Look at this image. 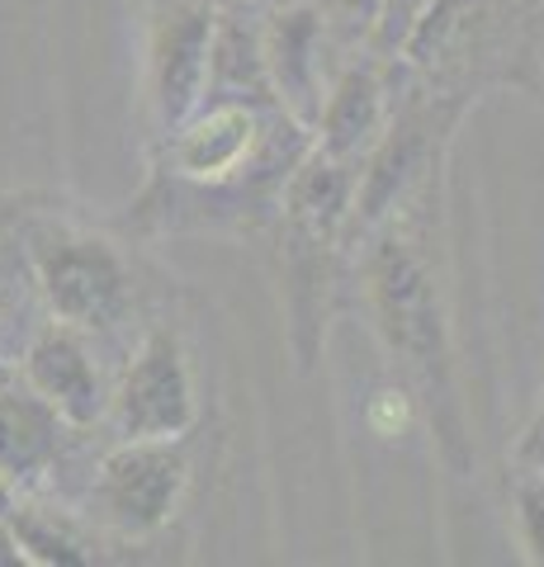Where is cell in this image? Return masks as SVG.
I'll return each mask as SVG.
<instances>
[{
	"instance_id": "6da1fadb",
	"label": "cell",
	"mask_w": 544,
	"mask_h": 567,
	"mask_svg": "<svg viewBox=\"0 0 544 567\" xmlns=\"http://www.w3.org/2000/svg\"><path fill=\"white\" fill-rule=\"evenodd\" d=\"M360 298L370 312V327L379 336L383 354L398 364L408 379L417 402L427 406L435 450L454 473H469V421L460 398V360H454V331L445 289L435 275L431 246L421 241L412 227L383 223L379 233L365 241L360 260Z\"/></svg>"
},
{
	"instance_id": "7a4b0ae2",
	"label": "cell",
	"mask_w": 544,
	"mask_h": 567,
	"mask_svg": "<svg viewBox=\"0 0 544 567\" xmlns=\"http://www.w3.org/2000/svg\"><path fill=\"white\" fill-rule=\"evenodd\" d=\"M360 166L308 147L304 162L289 171L285 194H279L275 233H279V293H285L289 317V350L298 369L322 360L327 341V279L337 260L356 204Z\"/></svg>"
},
{
	"instance_id": "3957f363",
	"label": "cell",
	"mask_w": 544,
	"mask_h": 567,
	"mask_svg": "<svg viewBox=\"0 0 544 567\" xmlns=\"http://www.w3.org/2000/svg\"><path fill=\"white\" fill-rule=\"evenodd\" d=\"M20 260L33 293L43 298L48 317H58V322H72L95 336L114 331L133 312L137 275L124 246L110 233H95L91 223H81L76 213L58 208L52 194L29 213Z\"/></svg>"
},
{
	"instance_id": "277c9868",
	"label": "cell",
	"mask_w": 544,
	"mask_h": 567,
	"mask_svg": "<svg viewBox=\"0 0 544 567\" xmlns=\"http://www.w3.org/2000/svg\"><path fill=\"white\" fill-rule=\"evenodd\" d=\"M114 440H185L199 425V383L185 336L171 322H152L129 350L110 388Z\"/></svg>"
},
{
	"instance_id": "5b68a950",
	"label": "cell",
	"mask_w": 544,
	"mask_h": 567,
	"mask_svg": "<svg viewBox=\"0 0 544 567\" xmlns=\"http://www.w3.org/2000/svg\"><path fill=\"white\" fill-rule=\"evenodd\" d=\"M294 128L304 123L285 110H260L247 100H199V110L162 137L156 171L185 185H223L256 171Z\"/></svg>"
},
{
	"instance_id": "8992f818",
	"label": "cell",
	"mask_w": 544,
	"mask_h": 567,
	"mask_svg": "<svg viewBox=\"0 0 544 567\" xmlns=\"http://www.w3.org/2000/svg\"><path fill=\"white\" fill-rule=\"evenodd\" d=\"M189 492L185 440H114L91 477V516L119 539H152Z\"/></svg>"
},
{
	"instance_id": "52a82bcc",
	"label": "cell",
	"mask_w": 544,
	"mask_h": 567,
	"mask_svg": "<svg viewBox=\"0 0 544 567\" xmlns=\"http://www.w3.org/2000/svg\"><path fill=\"white\" fill-rule=\"evenodd\" d=\"M214 33L218 10L208 0H162L152 10L143 43V104L156 142L199 110Z\"/></svg>"
},
{
	"instance_id": "ba28073f",
	"label": "cell",
	"mask_w": 544,
	"mask_h": 567,
	"mask_svg": "<svg viewBox=\"0 0 544 567\" xmlns=\"http://www.w3.org/2000/svg\"><path fill=\"white\" fill-rule=\"evenodd\" d=\"M327 39L331 24L322 6L294 0V6L270 10V20L260 24V52H266V71L275 85V100L289 118L312 128L327 100Z\"/></svg>"
},
{
	"instance_id": "9c48e42d",
	"label": "cell",
	"mask_w": 544,
	"mask_h": 567,
	"mask_svg": "<svg viewBox=\"0 0 544 567\" xmlns=\"http://www.w3.org/2000/svg\"><path fill=\"white\" fill-rule=\"evenodd\" d=\"M20 374L39 388L76 431L81 425H95L104 412H110V388H104L100 360L91 350V331H81L72 322L48 317V322L33 327L29 341H24Z\"/></svg>"
},
{
	"instance_id": "30bf717a",
	"label": "cell",
	"mask_w": 544,
	"mask_h": 567,
	"mask_svg": "<svg viewBox=\"0 0 544 567\" xmlns=\"http://www.w3.org/2000/svg\"><path fill=\"white\" fill-rule=\"evenodd\" d=\"M76 425L52 406L24 374H0V477L24 492L58 473Z\"/></svg>"
},
{
	"instance_id": "8fae6325",
	"label": "cell",
	"mask_w": 544,
	"mask_h": 567,
	"mask_svg": "<svg viewBox=\"0 0 544 567\" xmlns=\"http://www.w3.org/2000/svg\"><path fill=\"white\" fill-rule=\"evenodd\" d=\"M393 123L389 114V91H383L374 66H341L327 85L322 114L312 123V147L327 156L365 166V156L374 152V142Z\"/></svg>"
},
{
	"instance_id": "7c38bea8",
	"label": "cell",
	"mask_w": 544,
	"mask_h": 567,
	"mask_svg": "<svg viewBox=\"0 0 544 567\" xmlns=\"http://www.w3.org/2000/svg\"><path fill=\"white\" fill-rule=\"evenodd\" d=\"M204 100H247V104H260V110H279L270 71H266V52H260V29L247 24L242 14H218Z\"/></svg>"
},
{
	"instance_id": "4fadbf2b",
	"label": "cell",
	"mask_w": 544,
	"mask_h": 567,
	"mask_svg": "<svg viewBox=\"0 0 544 567\" xmlns=\"http://www.w3.org/2000/svg\"><path fill=\"white\" fill-rule=\"evenodd\" d=\"M10 525H14V535H20L24 558L39 563V567H85V563H95L91 539H85L66 516H58V511H39V506L14 502Z\"/></svg>"
},
{
	"instance_id": "5bb4252c",
	"label": "cell",
	"mask_w": 544,
	"mask_h": 567,
	"mask_svg": "<svg viewBox=\"0 0 544 567\" xmlns=\"http://www.w3.org/2000/svg\"><path fill=\"white\" fill-rule=\"evenodd\" d=\"M435 0H383V14H379V29H374V48L379 52H408L417 24L431 14Z\"/></svg>"
},
{
	"instance_id": "9a60e30c",
	"label": "cell",
	"mask_w": 544,
	"mask_h": 567,
	"mask_svg": "<svg viewBox=\"0 0 544 567\" xmlns=\"http://www.w3.org/2000/svg\"><path fill=\"white\" fill-rule=\"evenodd\" d=\"M322 14L331 33H341L346 43H374L383 0H322Z\"/></svg>"
},
{
	"instance_id": "2e32d148",
	"label": "cell",
	"mask_w": 544,
	"mask_h": 567,
	"mask_svg": "<svg viewBox=\"0 0 544 567\" xmlns=\"http://www.w3.org/2000/svg\"><path fill=\"white\" fill-rule=\"evenodd\" d=\"M48 194H0V279L10 275V265H24L20 260V237H24L29 213Z\"/></svg>"
},
{
	"instance_id": "e0dca14e",
	"label": "cell",
	"mask_w": 544,
	"mask_h": 567,
	"mask_svg": "<svg viewBox=\"0 0 544 567\" xmlns=\"http://www.w3.org/2000/svg\"><path fill=\"white\" fill-rule=\"evenodd\" d=\"M516 535L531 563H544V487L540 483H516Z\"/></svg>"
},
{
	"instance_id": "ac0fdd59",
	"label": "cell",
	"mask_w": 544,
	"mask_h": 567,
	"mask_svg": "<svg viewBox=\"0 0 544 567\" xmlns=\"http://www.w3.org/2000/svg\"><path fill=\"white\" fill-rule=\"evenodd\" d=\"M29 558H24V548H20V535H14V525H10V516L0 511V567H24Z\"/></svg>"
},
{
	"instance_id": "d6986e66",
	"label": "cell",
	"mask_w": 544,
	"mask_h": 567,
	"mask_svg": "<svg viewBox=\"0 0 544 567\" xmlns=\"http://www.w3.org/2000/svg\"><path fill=\"white\" fill-rule=\"evenodd\" d=\"M14 502H20V492H14V487L6 483V477H0V511H6V516H10Z\"/></svg>"
},
{
	"instance_id": "ffe728a7",
	"label": "cell",
	"mask_w": 544,
	"mask_h": 567,
	"mask_svg": "<svg viewBox=\"0 0 544 567\" xmlns=\"http://www.w3.org/2000/svg\"><path fill=\"white\" fill-rule=\"evenodd\" d=\"M521 458H531L535 468H544V440H540V445H531V450H521Z\"/></svg>"
},
{
	"instance_id": "44dd1931",
	"label": "cell",
	"mask_w": 544,
	"mask_h": 567,
	"mask_svg": "<svg viewBox=\"0 0 544 567\" xmlns=\"http://www.w3.org/2000/svg\"><path fill=\"white\" fill-rule=\"evenodd\" d=\"M6 327H10V312H6V303H0V341H6Z\"/></svg>"
}]
</instances>
